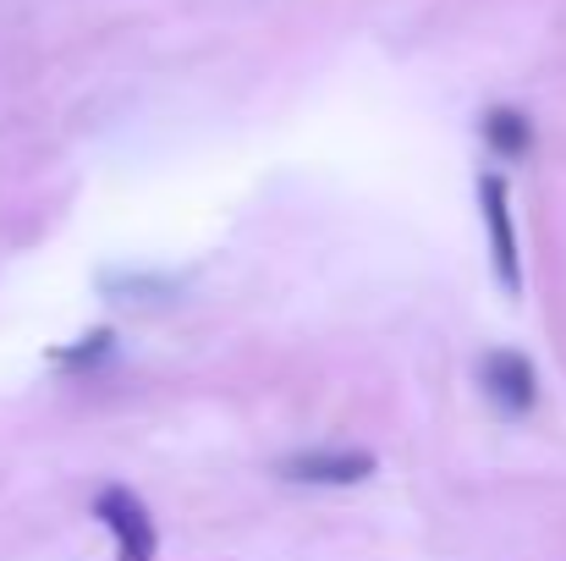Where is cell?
I'll list each match as a JSON object with an SVG mask.
<instances>
[{
    "instance_id": "cell-1",
    "label": "cell",
    "mask_w": 566,
    "mask_h": 561,
    "mask_svg": "<svg viewBox=\"0 0 566 561\" xmlns=\"http://www.w3.org/2000/svg\"><path fill=\"white\" fill-rule=\"evenodd\" d=\"M94 518L111 529L116 561H155V518L127 485H105L94 496Z\"/></svg>"
},
{
    "instance_id": "cell-2",
    "label": "cell",
    "mask_w": 566,
    "mask_h": 561,
    "mask_svg": "<svg viewBox=\"0 0 566 561\" xmlns=\"http://www.w3.org/2000/svg\"><path fill=\"white\" fill-rule=\"evenodd\" d=\"M479 204H484V231H490V259H495V281L506 287V298L523 292V264H517V226H512V193L490 172L479 177Z\"/></svg>"
},
{
    "instance_id": "cell-3",
    "label": "cell",
    "mask_w": 566,
    "mask_h": 561,
    "mask_svg": "<svg viewBox=\"0 0 566 561\" xmlns=\"http://www.w3.org/2000/svg\"><path fill=\"white\" fill-rule=\"evenodd\" d=\"M281 474L297 479V485H364L375 474V451H364V446H314V451L286 457Z\"/></svg>"
},
{
    "instance_id": "cell-4",
    "label": "cell",
    "mask_w": 566,
    "mask_h": 561,
    "mask_svg": "<svg viewBox=\"0 0 566 561\" xmlns=\"http://www.w3.org/2000/svg\"><path fill=\"white\" fill-rule=\"evenodd\" d=\"M479 385H484L506 413H528V407L539 402V374H534V364H528L523 353H512V347L484 353V364H479Z\"/></svg>"
},
{
    "instance_id": "cell-5",
    "label": "cell",
    "mask_w": 566,
    "mask_h": 561,
    "mask_svg": "<svg viewBox=\"0 0 566 561\" xmlns=\"http://www.w3.org/2000/svg\"><path fill=\"white\" fill-rule=\"evenodd\" d=\"M484 133H490V149H495L501 160H523V155H528V144H534L528 116H523V111H506V105L484 116Z\"/></svg>"
},
{
    "instance_id": "cell-6",
    "label": "cell",
    "mask_w": 566,
    "mask_h": 561,
    "mask_svg": "<svg viewBox=\"0 0 566 561\" xmlns=\"http://www.w3.org/2000/svg\"><path fill=\"white\" fill-rule=\"evenodd\" d=\"M111 353V331H94L83 347H72V353H61V364H72V370H88V364H99Z\"/></svg>"
}]
</instances>
